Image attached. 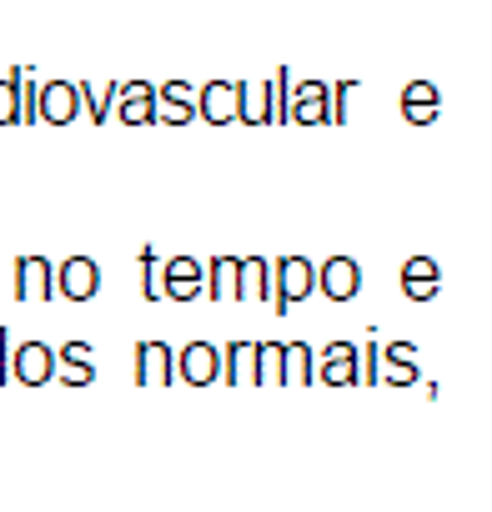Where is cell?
I'll return each instance as SVG.
<instances>
[{"label": "cell", "mask_w": 492, "mask_h": 512, "mask_svg": "<svg viewBox=\"0 0 492 512\" xmlns=\"http://www.w3.org/2000/svg\"><path fill=\"white\" fill-rule=\"evenodd\" d=\"M21 81H26V66H11L6 76H0V126L21 121Z\"/></svg>", "instance_id": "24"}, {"label": "cell", "mask_w": 492, "mask_h": 512, "mask_svg": "<svg viewBox=\"0 0 492 512\" xmlns=\"http://www.w3.org/2000/svg\"><path fill=\"white\" fill-rule=\"evenodd\" d=\"M317 292L332 297V302H352L362 292V267L352 262V256H327V262L317 267Z\"/></svg>", "instance_id": "6"}, {"label": "cell", "mask_w": 492, "mask_h": 512, "mask_svg": "<svg viewBox=\"0 0 492 512\" xmlns=\"http://www.w3.org/2000/svg\"><path fill=\"white\" fill-rule=\"evenodd\" d=\"M236 302H272V262H262V256H241Z\"/></svg>", "instance_id": "18"}, {"label": "cell", "mask_w": 492, "mask_h": 512, "mask_svg": "<svg viewBox=\"0 0 492 512\" xmlns=\"http://www.w3.org/2000/svg\"><path fill=\"white\" fill-rule=\"evenodd\" d=\"M196 116V91L186 81H166L156 86V121L161 126H186Z\"/></svg>", "instance_id": "16"}, {"label": "cell", "mask_w": 492, "mask_h": 512, "mask_svg": "<svg viewBox=\"0 0 492 512\" xmlns=\"http://www.w3.org/2000/svg\"><path fill=\"white\" fill-rule=\"evenodd\" d=\"M36 111H41V121H51V126H71V121L81 116V86H76V81H51V86H41Z\"/></svg>", "instance_id": "11"}, {"label": "cell", "mask_w": 492, "mask_h": 512, "mask_svg": "<svg viewBox=\"0 0 492 512\" xmlns=\"http://www.w3.org/2000/svg\"><path fill=\"white\" fill-rule=\"evenodd\" d=\"M257 387H282V342H257Z\"/></svg>", "instance_id": "25"}, {"label": "cell", "mask_w": 492, "mask_h": 512, "mask_svg": "<svg viewBox=\"0 0 492 512\" xmlns=\"http://www.w3.org/2000/svg\"><path fill=\"white\" fill-rule=\"evenodd\" d=\"M16 297L21 302H51L56 297V267L46 256H21L16 262Z\"/></svg>", "instance_id": "9"}, {"label": "cell", "mask_w": 492, "mask_h": 512, "mask_svg": "<svg viewBox=\"0 0 492 512\" xmlns=\"http://www.w3.org/2000/svg\"><path fill=\"white\" fill-rule=\"evenodd\" d=\"M6 342H11V337H6V332H0V382H6V377H11V347H6Z\"/></svg>", "instance_id": "31"}, {"label": "cell", "mask_w": 492, "mask_h": 512, "mask_svg": "<svg viewBox=\"0 0 492 512\" xmlns=\"http://www.w3.org/2000/svg\"><path fill=\"white\" fill-rule=\"evenodd\" d=\"M36 101H41V86L36 81H21V121H41Z\"/></svg>", "instance_id": "30"}, {"label": "cell", "mask_w": 492, "mask_h": 512, "mask_svg": "<svg viewBox=\"0 0 492 512\" xmlns=\"http://www.w3.org/2000/svg\"><path fill=\"white\" fill-rule=\"evenodd\" d=\"M317 377H322L327 387H357V382H362L357 347H352V342H327L322 357H317Z\"/></svg>", "instance_id": "10"}, {"label": "cell", "mask_w": 492, "mask_h": 512, "mask_svg": "<svg viewBox=\"0 0 492 512\" xmlns=\"http://www.w3.org/2000/svg\"><path fill=\"white\" fill-rule=\"evenodd\" d=\"M221 377L231 387H257V342H231L221 347Z\"/></svg>", "instance_id": "20"}, {"label": "cell", "mask_w": 492, "mask_h": 512, "mask_svg": "<svg viewBox=\"0 0 492 512\" xmlns=\"http://www.w3.org/2000/svg\"><path fill=\"white\" fill-rule=\"evenodd\" d=\"M11 377H16L21 387H46V382L56 377V347H46V342H21V347H11Z\"/></svg>", "instance_id": "5"}, {"label": "cell", "mask_w": 492, "mask_h": 512, "mask_svg": "<svg viewBox=\"0 0 492 512\" xmlns=\"http://www.w3.org/2000/svg\"><path fill=\"white\" fill-rule=\"evenodd\" d=\"M287 91H292V71L277 66L267 81V101H272V121H287Z\"/></svg>", "instance_id": "27"}, {"label": "cell", "mask_w": 492, "mask_h": 512, "mask_svg": "<svg viewBox=\"0 0 492 512\" xmlns=\"http://www.w3.org/2000/svg\"><path fill=\"white\" fill-rule=\"evenodd\" d=\"M141 297L146 302H166V282H161V256L146 246L141 251Z\"/></svg>", "instance_id": "26"}, {"label": "cell", "mask_w": 492, "mask_h": 512, "mask_svg": "<svg viewBox=\"0 0 492 512\" xmlns=\"http://www.w3.org/2000/svg\"><path fill=\"white\" fill-rule=\"evenodd\" d=\"M56 372H61L66 387H91V382H96L91 347H86V342H66V347H56Z\"/></svg>", "instance_id": "19"}, {"label": "cell", "mask_w": 492, "mask_h": 512, "mask_svg": "<svg viewBox=\"0 0 492 512\" xmlns=\"http://www.w3.org/2000/svg\"><path fill=\"white\" fill-rule=\"evenodd\" d=\"M402 116H407L412 126H432V121L442 116V91H437L432 81H407V86H402Z\"/></svg>", "instance_id": "17"}, {"label": "cell", "mask_w": 492, "mask_h": 512, "mask_svg": "<svg viewBox=\"0 0 492 512\" xmlns=\"http://www.w3.org/2000/svg\"><path fill=\"white\" fill-rule=\"evenodd\" d=\"M317 292V267L307 262V256H282V262L272 267V312H292L297 302H307Z\"/></svg>", "instance_id": "1"}, {"label": "cell", "mask_w": 492, "mask_h": 512, "mask_svg": "<svg viewBox=\"0 0 492 512\" xmlns=\"http://www.w3.org/2000/svg\"><path fill=\"white\" fill-rule=\"evenodd\" d=\"M76 86H81V111H91L96 121H106L111 106H116V86H106V91H96V86H86V81H76Z\"/></svg>", "instance_id": "28"}, {"label": "cell", "mask_w": 492, "mask_h": 512, "mask_svg": "<svg viewBox=\"0 0 492 512\" xmlns=\"http://www.w3.org/2000/svg\"><path fill=\"white\" fill-rule=\"evenodd\" d=\"M236 121H246V126H272L267 81H236Z\"/></svg>", "instance_id": "21"}, {"label": "cell", "mask_w": 492, "mask_h": 512, "mask_svg": "<svg viewBox=\"0 0 492 512\" xmlns=\"http://www.w3.org/2000/svg\"><path fill=\"white\" fill-rule=\"evenodd\" d=\"M377 377H382V387H417V347L412 342H382L377 347Z\"/></svg>", "instance_id": "8"}, {"label": "cell", "mask_w": 492, "mask_h": 512, "mask_svg": "<svg viewBox=\"0 0 492 512\" xmlns=\"http://www.w3.org/2000/svg\"><path fill=\"white\" fill-rule=\"evenodd\" d=\"M176 377V352L166 342H141L136 347V382L141 387H171Z\"/></svg>", "instance_id": "12"}, {"label": "cell", "mask_w": 492, "mask_h": 512, "mask_svg": "<svg viewBox=\"0 0 492 512\" xmlns=\"http://www.w3.org/2000/svg\"><path fill=\"white\" fill-rule=\"evenodd\" d=\"M96 292H101V267L91 262V256H66V262L56 267V297L91 302Z\"/></svg>", "instance_id": "4"}, {"label": "cell", "mask_w": 492, "mask_h": 512, "mask_svg": "<svg viewBox=\"0 0 492 512\" xmlns=\"http://www.w3.org/2000/svg\"><path fill=\"white\" fill-rule=\"evenodd\" d=\"M196 116L211 126H231L236 121V81H206L196 91Z\"/></svg>", "instance_id": "14"}, {"label": "cell", "mask_w": 492, "mask_h": 512, "mask_svg": "<svg viewBox=\"0 0 492 512\" xmlns=\"http://www.w3.org/2000/svg\"><path fill=\"white\" fill-rule=\"evenodd\" d=\"M236 267H241V256H211L206 262V297L211 302H236Z\"/></svg>", "instance_id": "22"}, {"label": "cell", "mask_w": 492, "mask_h": 512, "mask_svg": "<svg viewBox=\"0 0 492 512\" xmlns=\"http://www.w3.org/2000/svg\"><path fill=\"white\" fill-rule=\"evenodd\" d=\"M176 377L191 382V387H211V382L221 377V347H211V342H186V347L176 352Z\"/></svg>", "instance_id": "7"}, {"label": "cell", "mask_w": 492, "mask_h": 512, "mask_svg": "<svg viewBox=\"0 0 492 512\" xmlns=\"http://www.w3.org/2000/svg\"><path fill=\"white\" fill-rule=\"evenodd\" d=\"M116 116H121L126 126L156 121V86H151V81H126V86H116Z\"/></svg>", "instance_id": "13"}, {"label": "cell", "mask_w": 492, "mask_h": 512, "mask_svg": "<svg viewBox=\"0 0 492 512\" xmlns=\"http://www.w3.org/2000/svg\"><path fill=\"white\" fill-rule=\"evenodd\" d=\"M287 121H297V126H327L332 121V86L327 81H297L287 91Z\"/></svg>", "instance_id": "2"}, {"label": "cell", "mask_w": 492, "mask_h": 512, "mask_svg": "<svg viewBox=\"0 0 492 512\" xmlns=\"http://www.w3.org/2000/svg\"><path fill=\"white\" fill-rule=\"evenodd\" d=\"M161 282H166V302H196L206 292V262L171 256V262H161Z\"/></svg>", "instance_id": "3"}, {"label": "cell", "mask_w": 492, "mask_h": 512, "mask_svg": "<svg viewBox=\"0 0 492 512\" xmlns=\"http://www.w3.org/2000/svg\"><path fill=\"white\" fill-rule=\"evenodd\" d=\"M307 382H312V347L282 342V387H307Z\"/></svg>", "instance_id": "23"}, {"label": "cell", "mask_w": 492, "mask_h": 512, "mask_svg": "<svg viewBox=\"0 0 492 512\" xmlns=\"http://www.w3.org/2000/svg\"><path fill=\"white\" fill-rule=\"evenodd\" d=\"M352 96H357V81H337V86H332V121H347Z\"/></svg>", "instance_id": "29"}, {"label": "cell", "mask_w": 492, "mask_h": 512, "mask_svg": "<svg viewBox=\"0 0 492 512\" xmlns=\"http://www.w3.org/2000/svg\"><path fill=\"white\" fill-rule=\"evenodd\" d=\"M442 287V267L432 262V256H407L402 262V292L407 302H432Z\"/></svg>", "instance_id": "15"}]
</instances>
